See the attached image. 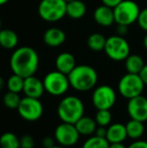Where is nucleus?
I'll return each mask as SVG.
<instances>
[{"instance_id": "obj_1", "label": "nucleus", "mask_w": 147, "mask_h": 148, "mask_svg": "<svg viewBox=\"0 0 147 148\" xmlns=\"http://www.w3.org/2000/svg\"><path fill=\"white\" fill-rule=\"evenodd\" d=\"M9 64L13 74L19 75L25 79L36 74L38 69L39 58L34 49L21 47L12 53Z\"/></svg>"}, {"instance_id": "obj_2", "label": "nucleus", "mask_w": 147, "mask_h": 148, "mask_svg": "<svg viewBox=\"0 0 147 148\" xmlns=\"http://www.w3.org/2000/svg\"><path fill=\"white\" fill-rule=\"evenodd\" d=\"M70 86L79 92H87L94 89L98 82V74L93 66L88 64L76 66L68 75Z\"/></svg>"}, {"instance_id": "obj_3", "label": "nucleus", "mask_w": 147, "mask_h": 148, "mask_svg": "<svg viewBox=\"0 0 147 148\" xmlns=\"http://www.w3.org/2000/svg\"><path fill=\"white\" fill-rule=\"evenodd\" d=\"M84 103L76 96H67L57 106V116L62 122L75 124L84 116Z\"/></svg>"}, {"instance_id": "obj_4", "label": "nucleus", "mask_w": 147, "mask_h": 148, "mask_svg": "<svg viewBox=\"0 0 147 148\" xmlns=\"http://www.w3.org/2000/svg\"><path fill=\"white\" fill-rule=\"evenodd\" d=\"M67 1L65 0H41L38 4L39 17L47 22H57L67 14Z\"/></svg>"}, {"instance_id": "obj_5", "label": "nucleus", "mask_w": 147, "mask_h": 148, "mask_svg": "<svg viewBox=\"0 0 147 148\" xmlns=\"http://www.w3.org/2000/svg\"><path fill=\"white\" fill-rule=\"evenodd\" d=\"M45 92L51 96L59 97L67 93L70 87V81L68 75L55 70L49 72L44 76L42 80Z\"/></svg>"}, {"instance_id": "obj_6", "label": "nucleus", "mask_w": 147, "mask_h": 148, "mask_svg": "<svg viewBox=\"0 0 147 148\" xmlns=\"http://www.w3.org/2000/svg\"><path fill=\"white\" fill-rule=\"evenodd\" d=\"M113 10L116 23L128 26L137 21L140 13L139 6L133 0H123Z\"/></svg>"}, {"instance_id": "obj_7", "label": "nucleus", "mask_w": 147, "mask_h": 148, "mask_svg": "<svg viewBox=\"0 0 147 148\" xmlns=\"http://www.w3.org/2000/svg\"><path fill=\"white\" fill-rule=\"evenodd\" d=\"M104 51L107 57L115 62L125 60L130 55V45L128 41L121 35H112L106 40Z\"/></svg>"}, {"instance_id": "obj_8", "label": "nucleus", "mask_w": 147, "mask_h": 148, "mask_svg": "<svg viewBox=\"0 0 147 148\" xmlns=\"http://www.w3.org/2000/svg\"><path fill=\"white\" fill-rule=\"evenodd\" d=\"M144 87L145 85L138 74L127 73L120 79L118 83V91L120 95L128 100L136 96L142 95Z\"/></svg>"}, {"instance_id": "obj_9", "label": "nucleus", "mask_w": 147, "mask_h": 148, "mask_svg": "<svg viewBox=\"0 0 147 148\" xmlns=\"http://www.w3.org/2000/svg\"><path fill=\"white\" fill-rule=\"evenodd\" d=\"M19 116L28 122H34L41 118L43 113V106L39 99L25 96L20 100L17 107Z\"/></svg>"}, {"instance_id": "obj_10", "label": "nucleus", "mask_w": 147, "mask_h": 148, "mask_svg": "<svg viewBox=\"0 0 147 148\" xmlns=\"http://www.w3.org/2000/svg\"><path fill=\"white\" fill-rule=\"evenodd\" d=\"M116 99L115 91L108 85L95 88L92 95V103L97 110H110L115 105Z\"/></svg>"}, {"instance_id": "obj_11", "label": "nucleus", "mask_w": 147, "mask_h": 148, "mask_svg": "<svg viewBox=\"0 0 147 148\" xmlns=\"http://www.w3.org/2000/svg\"><path fill=\"white\" fill-rule=\"evenodd\" d=\"M55 139L64 147L74 146L80 139V133L78 132L75 124L62 122L55 130Z\"/></svg>"}, {"instance_id": "obj_12", "label": "nucleus", "mask_w": 147, "mask_h": 148, "mask_svg": "<svg viewBox=\"0 0 147 148\" xmlns=\"http://www.w3.org/2000/svg\"><path fill=\"white\" fill-rule=\"evenodd\" d=\"M127 112L131 119L141 121L143 123L147 121V98L139 95L129 99Z\"/></svg>"}, {"instance_id": "obj_13", "label": "nucleus", "mask_w": 147, "mask_h": 148, "mask_svg": "<svg viewBox=\"0 0 147 148\" xmlns=\"http://www.w3.org/2000/svg\"><path fill=\"white\" fill-rule=\"evenodd\" d=\"M44 86H43V82L36 78V76H30L24 79V84H23V90L22 92L24 95L27 97L36 98L39 99L44 93Z\"/></svg>"}, {"instance_id": "obj_14", "label": "nucleus", "mask_w": 147, "mask_h": 148, "mask_svg": "<svg viewBox=\"0 0 147 148\" xmlns=\"http://www.w3.org/2000/svg\"><path fill=\"white\" fill-rule=\"evenodd\" d=\"M94 20L101 26L108 27L115 23V17H114V10L113 8L108 6L102 5L98 6L94 11Z\"/></svg>"}, {"instance_id": "obj_15", "label": "nucleus", "mask_w": 147, "mask_h": 148, "mask_svg": "<svg viewBox=\"0 0 147 148\" xmlns=\"http://www.w3.org/2000/svg\"><path fill=\"white\" fill-rule=\"evenodd\" d=\"M66 41V33L59 27H51L43 33V42L51 47H57Z\"/></svg>"}, {"instance_id": "obj_16", "label": "nucleus", "mask_w": 147, "mask_h": 148, "mask_svg": "<svg viewBox=\"0 0 147 148\" xmlns=\"http://www.w3.org/2000/svg\"><path fill=\"white\" fill-rule=\"evenodd\" d=\"M127 132H126V127L124 124L121 123H114L110 124L107 128L106 139L109 143H120L124 142L127 138Z\"/></svg>"}, {"instance_id": "obj_17", "label": "nucleus", "mask_w": 147, "mask_h": 148, "mask_svg": "<svg viewBox=\"0 0 147 148\" xmlns=\"http://www.w3.org/2000/svg\"><path fill=\"white\" fill-rule=\"evenodd\" d=\"M76 59L70 53H62L55 58V68L61 73L69 75L76 66Z\"/></svg>"}, {"instance_id": "obj_18", "label": "nucleus", "mask_w": 147, "mask_h": 148, "mask_svg": "<svg viewBox=\"0 0 147 148\" xmlns=\"http://www.w3.org/2000/svg\"><path fill=\"white\" fill-rule=\"evenodd\" d=\"M75 126H76L78 132L80 133V135L92 136L96 132L97 123L95 119L89 117V116H83L75 123Z\"/></svg>"}, {"instance_id": "obj_19", "label": "nucleus", "mask_w": 147, "mask_h": 148, "mask_svg": "<svg viewBox=\"0 0 147 148\" xmlns=\"http://www.w3.org/2000/svg\"><path fill=\"white\" fill-rule=\"evenodd\" d=\"M87 12V6L82 0H72L67 2L66 14L72 19H81Z\"/></svg>"}, {"instance_id": "obj_20", "label": "nucleus", "mask_w": 147, "mask_h": 148, "mask_svg": "<svg viewBox=\"0 0 147 148\" xmlns=\"http://www.w3.org/2000/svg\"><path fill=\"white\" fill-rule=\"evenodd\" d=\"M18 45V35L12 29L0 30V45L3 49H12Z\"/></svg>"}, {"instance_id": "obj_21", "label": "nucleus", "mask_w": 147, "mask_h": 148, "mask_svg": "<svg viewBox=\"0 0 147 148\" xmlns=\"http://www.w3.org/2000/svg\"><path fill=\"white\" fill-rule=\"evenodd\" d=\"M144 60L138 55H129L125 60V68L127 73L130 74H138L141 72L144 66Z\"/></svg>"}, {"instance_id": "obj_22", "label": "nucleus", "mask_w": 147, "mask_h": 148, "mask_svg": "<svg viewBox=\"0 0 147 148\" xmlns=\"http://www.w3.org/2000/svg\"><path fill=\"white\" fill-rule=\"evenodd\" d=\"M125 127L127 136L131 139H134V140L139 139L144 133V125L143 122H141V121L131 119L130 121H128Z\"/></svg>"}, {"instance_id": "obj_23", "label": "nucleus", "mask_w": 147, "mask_h": 148, "mask_svg": "<svg viewBox=\"0 0 147 148\" xmlns=\"http://www.w3.org/2000/svg\"><path fill=\"white\" fill-rule=\"evenodd\" d=\"M107 38L103 34L99 32H94L89 35L87 39V45L93 51H104Z\"/></svg>"}, {"instance_id": "obj_24", "label": "nucleus", "mask_w": 147, "mask_h": 148, "mask_svg": "<svg viewBox=\"0 0 147 148\" xmlns=\"http://www.w3.org/2000/svg\"><path fill=\"white\" fill-rule=\"evenodd\" d=\"M0 148H20L19 138L12 132H5L0 136Z\"/></svg>"}, {"instance_id": "obj_25", "label": "nucleus", "mask_w": 147, "mask_h": 148, "mask_svg": "<svg viewBox=\"0 0 147 148\" xmlns=\"http://www.w3.org/2000/svg\"><path fill=\"white\" fill-rule=\"evenodd\" d=\"M110 143L106 138L99 136H90L84 142L82 148H109Z\"/></svg>"}, {"instance_id": "obj_26", "label": "nucleus", "mask_w": 147, "mask_h": 148, "mask_svg": "<svg viewBox=\"0 0 147 148\" xmlns=\"http://www.w3.org/2000/svg\"><path fill=\"white\" fill-rule=\"evenodd\" d=\"M23 84H24V78H22L19 75L13 74L7 80V89L10 92H14V93L19 94L23 90Z\"/></svg>"}, {"instance_id": "obj_27", "label": "nucleus", "mask_w": 147, "mask_h": 148, "mask_svg": "<svg viewBox=\"0 0 147 148\" xmlns=\"http://www.w3.org/2000/svg\"><path fill=\"white\" fill-rule=\"evenodd\" d=\"M21 98L19 97L18 93L8 91L5 95L3 96V104L5 107L9 109H17L18 105L20 103Z\"/></svg>"}, {"instance_id": "obj_28", "label": "nucleus", "mask_w": 147, "mask_h": 148, "mask_svg": "<svg viewBox=\"0 0 147 148\" xmlns=\"http://www.w3.org/2000/svg\"><path fill=\"white\" fill-rule=\"evenodd\" d=\"M95 121L98 126H109L112 121V114L110 110H98L95 116Z\"/></svg>"}, {"instance_id": "obj_29", "label": "nucleus", "mask_w": 147, "mask_h": 148, "mask_svg": "<svg viewBox=\"0 0 147 148\" xmlns=\"http://www.w3.org/2000/svg\"><path fill=\"white\" fill-rule=\"evenodd\" d=\"M137 23L139 27L144 31H147V7L140 10L139 16H138Z\"/></svg>"}, {"instance_id": "obj_30", "label": "nucleus", "mask_w": 147, "mask_h": 148, "mask_svg": "<svg viewBox=\"0 0 147 148\" xmlns=\"http://www.w3.org/2000/svg\"><path fill=\"white\" fill-rule=\"evenodd\" d=\"M20 148H34V140L30 135H23L19 138Z\"/></svg>"}, {"instance_id": "obj_31", "label": "nucleus", "mask_w": 147, "mask_h": 148, "mask_svg": "<svg viewBox=\"0 0 147 148\" xmlns=\"http://www.w3.org/2000/svg\"><path fill=\"white\" fill-rule=\"evenodd\" d=\"M127 148H147V141L136 140L135 142H132Z\"/></svg>"}, {"instance_id": "obj_32", "label": "nucleus", "mask_w": 147, "mask_h": 148, "mask_svg": "<svg viewBox=\"0 0 147 148\" xmlns=\"http://www.w3.org/2000/svg\"><path fill=\"white\" fill-rule=\"evenodd\" d=\"M118 35L124 36L125 34H127L128 32V25H124V24H117V28H116Z\"/></svg>"}, {"instance_id": "obj_33", "label": "nucleus", "mask_w": 147, "mask_h": 148, "mask_svg": "<svg viewBox=\"0 0 147 148\" xmlns=\"http://www.w3.org/2000/svg\"><path fill=\"white\" fill-rule=\"evenodd\" d=\"M102 1V4L104 5L108 6V7H111V8H115L120 2H122L123 0H101Z\"/></svg>"}, {"instance_id": "obj_34", "label": "nucleus", "mask_w": 147, "mask_h": 148, "mask_svg": "<svg viewBox=\"0 0 147 148\" xmlns=\"http://www.w3.org/2000/svg\"><path fill=\"white\" fill-rule=\"evenodd\" d=\"M106 134H107V128H106V127H103V126L97 127L96 132H95V135H96V136L106 138Z\"/></svg>"}, {"instance_id": "obj_35", "label": "nucleus", "mask_w": 147, "mask_h": 148, "mask_svg": "<svg viewBox=\"0 0 147 148\" xmlns=\"http://www.w3.org/2000/svg\"><path fill=\"white\" fill-rule=\"evenodd\" d=\"M42 145L44 148H49L55 145V139L51 137H44L42 140Z\"/></svg>"}, {"instance_id": "obj_36", "label": "nucleus", "mask_w": 147, "mask_h": 148, "mask_svg": "<svg viewBox=\"0 0 147 148\" xmlns=\"http://www.w3.org/2000/svg\"><path fill=\"white\" fill-rule=\"evenodd\" d=\"M139 76L141 78V80L143 81L144 85L147 86V64H144V66L142 68L141 72L139 73Z\"/></svg>"}, {"instance_id": "obj_37", "label": "nucleus", "mask_w": 147, "mask_h": 148, "mask_svg": "<svg viewBox=\"0 0 147 148\" xmlns=\"http://www.w3.org/2000/svg\"><path fill=\"white\" fill-rule=\"evenodd\" d=\"M109 148H127L122 142L120 143H110Z\"/></svg>"}, {"instance_id": "obj_38", "label": "nucleus", "mask_w": 147, "mask_h": 148, "mask_svg": "<svg viewBox=\"0 0 147 148\" xmlns=\"http://www.w3.org/2000/svg\"><path fill=\"white\" fill-rule=\"evenodd\" d=\"M143 47H144V49L147 51V34L144 36V38H143Z\"/></svg>"}, {"instance_id": "obj_39", "label": "nucleus", "mask_w": 147, "mask_h": 148, "mask_svg": "<svg viewBox=\"0 0 147 148\" xmlns=\"http://www.w3.org/2000/svg\"><path fill=\"white\" fill-rule=\"evenodd\" d=\"M3 85H4V82H3V80H2L1 77H0V91H1L2 88H3Z\"/></svg>"}, {"instance_id": "obj_40", "label": "nucleus", "mask_w": 147, "mask_h": 148, "mask_svg": "<svg viewBox=\"0 0 147 148\" xmlns=\"http://www.w3.org/2000/svg\"><path fill=\"white\" fill-rule=\"evenodd\" d=\"M8 1H9V0H0V6H1V5H4V4H6Z\"/></svg>"}, {"instance_id": "obj_41", "label": "nucleus", "mask_w": 147, "mask_h": 148, "mask_svg": "<svg viewBox=\"0 0 147 148\" xmlns=\"http://www.w3.org/2000/svg\"><path fill=\"white\" fill-rule=\"evenodd\" d=\"M49 148H65V147L59 144V145H53V146H51V147H49Z\"/></svg>"}, {"instance_id": "obj_42", "label": "nucleus", "mask_w": 147, "mask_h": 148, "mask_svg": "<svg viewBox=\"0 0 147 148\" xmlns=\"http://www.w3.org/2000/svg\"><path fill=\"white\" fill-rule=\"evenodd\" d=\"M1 25H2V22H1V18H0V30L2 29V28H1Z\"/></svg>"}, {"instance_id": "obj_43", "label": "nucleus", "mask_w": 147, "mask_h": 148, "mask_svg": "<svg viewBox=\"0 0 147 148\" xmlns=\"http://www.w3.org/2000/svg\"><path fill=\"white\" fill-rule=\"evenodd\" d=\"M65 1H67V2H69V1H72V0H65Z\"/></svg>"}]
</instances>
